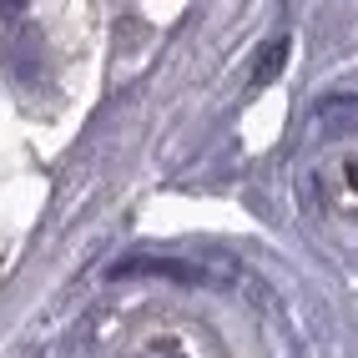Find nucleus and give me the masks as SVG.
Masks as SVG:
<instances>
[{
    "mask_svg": "<svg viewBox=\"0 0 358 358\" xmlns=\"http://www.w3.org/2000/svg\"><path fill=\"white\" fill-rule=\"evenodd\" d=\"M318 197L333 217L358 222V152H333L318 166Z\"/></svg>",
    "mask_w": 358,
    "mask_h": 358,
    "instance_id": "f257e3e1",
    "label": "nucleus"
},
{
    "mask_svg": "<svg viewBox=\"0 0 358 358\" xmlns=\"http://www.w3.org/2000/svg\"><path fill=\"white\" fill-rule=\"evenodd\" d=\"M282 56H288V41H273V45H268V56L257 61V71H252V81H257V86H268V76H278V66H282Z\"/></svg>",
    "mask_w": 358,
    "mask_h": 358,
    "instance_id": "f03ea898",
    "label": "nucleus"
},
{
    "mask_svg": "<svg viewBox=\"0 0 358 358\" xmlns=\"http://www.w3.org/2000/svg\"><path fill=\"white\" fill-rule=\"evenodd\" d=\"M147 358H187V353H182V348H172V343H157Z\"/></svg>",
    "mask_w": 358,
    "mask_h": 358,
    "instance_id": "7ed1b4c3",
    "label": "nucleus"
}]
</instances>
